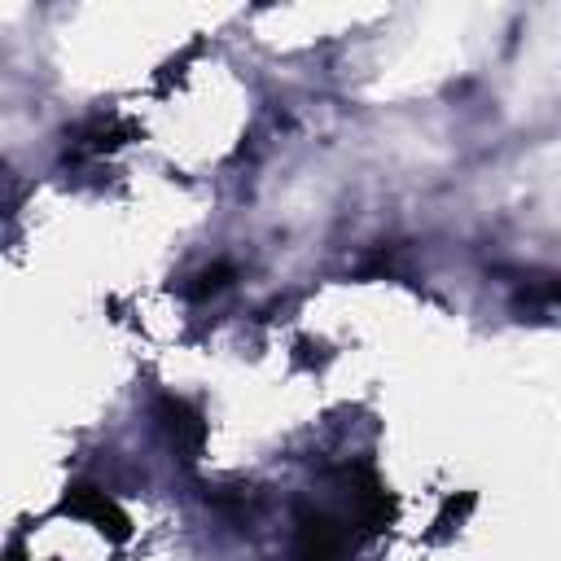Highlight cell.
<instances>
[{
    "instance_id": "1",
    "label": "cell",
    "mask_w": 561,
    "mask_h": 561,
    "mask_svg": "<svg viewBox=\"0 0 561 561\" xmlns=\"http://www.w3.org/2000/svg\"><path fill=\"white\" fill-rule=\"evenodd\" d=\"M298 561H342V530L324 513H302L298 526Z\"/></svg>"
}]
</instances>
